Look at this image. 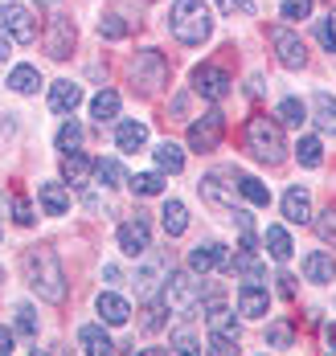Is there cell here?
Returning <instances> with one entry per match:
<instances>
[{
  "instance_id": "37",
  "label": "cell",
  "mask_w": 336,
  "mask_h": 356,
  "mask_svg": "<svg viewBox=\"0 0 336 356\" xmlns=\"http://www.w3.org/2000/svg\"><path fill=\"white\" fill-rule=\"evenodd\" d=\"M78 143H82V127H78L74 119H66V123L58 127V152H74Z\"/></svg>"
},
{
  "instance_id": "1",
  "label": "cell",
  "mask_w": 336,
  "mask_h": 356,
  "mask_svg": "<svg viewBox=\"0 0 336 356\" xmlns=\"http://www.w3.org/2000/svg\"><path fill=\"white\" fill-rule=\"evenodd\" d=\"M25 270H29V286L45 303H62L66 299V275H62V262L54 258V250H29L25 254Z\"/></svg>"
},
{
  "instance_id": "29",
  "label": "cell",
  "mask_w": 336,
  "mask_h": 356,
  "mask_svg": "<svg viewBox=\"0 0 336 356\" xmlns=\"http://www.w3.org/2000/svg\"><path fill=\"white\" fill-rule=\"evenodd\" d=\"M90 168H95V164H90L78 147L74 152H66V160H62V177L70 180V184H86V172H90Z\"/></svg>"
},
{
  "instance_id": "30",
  "label": "cell",
  "mask_w": 336,
  "mask_h": 356,
  "mask_svg": "<svg viewBox=\"0 0 336 356\" xmlns=\"http://www.w3.org/2000/svg\"><path fill=\"white\" fill-rule=\"evenodd\" d=\"M296 160L303 168H320V164H324V143L316 140V136H303V140L296 143Z\"/></svg>"
},
{
  "instance_id": "42",
  "label": "cell",
  "mask_w": 336,
  "mask_h": 356,
  "mask_svg": "<svg viewBox=\"0 0 336 356\" xmlns=\"http://www.w3.org/2000/svg\"><path fill=\"white\" fill-rule=\"evenodd\" d=\"M209 353H218V356L238 353V336H222V332H209Z\"/></svg>"
},
{
  "instance_id": "5",
  "label": "cell",
  "mask_w": 336,
  "mask_h": 356,
  "mask_svg": "<svg viewBox=\"0 0 336 356\" xmlns=\"http://www.w3.org/2000/svg\"><path fill=\"white\" fill-rule=\"evenodd\" d=\"M164 78H168V66H164V58H160L156 49L136 54V62H131V82H136L144 95L160 90V86H164Z\"/></svg>"
},
{
  "instance_id": "23",
  "label": "cell",
  "mask_w": 336,
  "mask_h": 356,
  "mask_svg": "<svg viewBox=\"0 0 336 356\" xmlns=\"http://www.w3.org/2000/svg\"><path fill=\"white\" fill-rule=\"evenodd\" d=\"M234 180H238L234 188H238V193H242V197H246L250 205H262V209L271 205V188H266V184H262L259 177H246V172H234Z\"/></svg>"
},
{
  "instance_id": "47",
  "label": "cell",
  "mask_w": 336,
  "mask_h": 356,
  "mask_svg": "<svg viewBox=\"0 0 336 356\" xmlns=\"http://www.w3.org/2000/svg\"><path fill=\"white\" fill-rule=\"evenodd\" d=\"M218 4H222L225 13H242V17H250V13H255V4H250V0H218Z\"/></svg>"
},
{
  "instance_id": "14",
  "label": "cell",
  "mask_w": 336,
  "mask_h": 356,
  "mask_svg": "<svg viewBox=\"0 0 336 356\" xmlns=\"http://www.w3.org/2000/svg\"><path fill=\"white\" fill-rule=\"evenodd\" d=\"M266 307H271L266 286L246 283L242 291H238V316H246V320H262V316H266Z\"/></svg>"
},
{
  "instance_id": "17",
  "label": "cell",
  "mask_w": 336,
  "mask_h": 356,
  "mask_svg": "<svg viewBox=\"0 0 336 356\" xmlns=\"http://www.w3.org/2000/svg\"><path fill=\"white\" fill-rule=\"evenodd\" d=\"M78 344H82V353H90V356L115 353V344H111V336H107L103 323H86V327H78Z\"/></svg>"
},
{
  "instance_id": "6",
  "label": "cell",
  "mask_w": 336,
  "mask_h": 356,
  "mask_svg": "<svg viewBox=\"0 0 336 356\" xmlns=\"http://www.w3.org/2000/svg\"><path fill=\"white\" fill-rule=\"evenodd\" d=\"M222 127H225L222 111H205L201 119L189 123V147H193V152H214V147L222 143Z\"/></svg>"
},
{
  "instance_id": "2",
  "label": "cell",
  "mask_w": 336,
  "mask_h": 356,
  "mask_svg": "<svg viewBox=\"0 0 336 356\" xmlns=\"http://www.w3.org/2000/svg\"><path fill=\"white\" fill-rule=\"evenodd\" d=\"M168 29L177 41H185V45H201L209 29H214V21H209V8L201 4V0H177L173 8H168Z\"/></svg>"
},
{
  "instance_id": "18",
  "label": "cell",
  "mask_w": 336,
  "mask_h": 356,
  "mask_svg": "<svg viewBox=\"0 0 336 356\" xmlns=\"http://www.w3.org/2000/svg\"><path fill=\"white\" fill-rule=\"evenodd\" d=\"M115 143H119V152H140V147L148 143V127H144L140 119H123V123L115 127Z\"/></svg>"
},
{
  "instance_id": "41",
  "label": "cell",
  "mask_w": 336,
  "mask_h": 356,
  "mask_svg": "<svg viewBox=\"0 0 336 356\" xmlns=\"http://www.w3.org/2000/svg\"><path fill=\"white\" fill-rule=\"evenodd\" d=\"M266 344L271 348H291V327L287 323H271L266 327Z\"/></svg>"
},
{
  "instance_id": "13",
  "label": "cell",
  "mask_w": 336,
  "mask_h": 356,
  "mask_svg": "<svg viewBox=\"0 0 336 356\" xmlns=\"http://www.w3.org/2000/svg\"><path fill=\"white\" fill-rule=\"evenodd\" d=\"M95 307H99V316L107 327H123V323L131 320V303L123 299V295H115V291H103L99 299H95Z\"/></svg>"
},
{
  "instance_id": "9",
  "label": "cell",
  "mask_w": 336,
  "mask_h": 356,
  "mask_svg": "<svg viewBox=\"0 0 336 356\" xmlns=\"http://www.w3.org/2000/svg\"><path fill=\"white\" fill-rule=\"evenodd\" d=\"M271 41H275V54H279V62H283L287 70H303V66H307V49H303V41H299L287 25L271 29Z\"/></svg>"
},
{
  "instance_id": "50",
  "label": "cell",
  "mask_w": 336,
  "mask_h": 356,
  "mask_svg": "<svg viewBox=\"0 0 336 356\" xmlns=\"http://www.w3.org/2000/svg\"><path fill=\"white\" fill-rule=\"evenodd\" d=\"M8 353H13V332L0 323V356H8Z\"/></svg>"
},
{
  "instance_id": "31",
  "label": "cell",
  "mask_w": 336,
  "mask_h": 356,
  "mask_svg": "<svg viewBox=\"0 0 336 356\" xmlns=\"http://www.w3.org/2000/svg\"><path fill=\"white\" fill-rule=\"evenodd\" d=\"M8 86L17 90V95H33L41 86V74H38V66H17V70L8 74Z\"/></svg>"
},
{
  "instance_id": "19",
  "label": "cell",
  "mask_w": 336,
  "mask_h": 356,
  "mask_svg": "<svg viewBox=\"0 0 336 356\" xmlns=\"http://www.w3.org/2000/svg\"><path fill=\"white\" fill-rule=\"evenodd\" d=\"M164 275H168V266H164L160 258H148V262H144V270L136 275V295H140V299H152V295H156V286H164V283H160Z\"/></svg>"
},
{
  "instance_id": "7",
  "label": "cell",
  "mask_w": 336,
  "mask_h": 356,
  "mask_svg": "<svg viewBox=\"0 0 336 356\" xmlns=\"http://www.w3.org/2000/svg\"><path fill=\"white\" fill-rule=\"evenodd\" d=\"M0 33H8L13 41H21V45H29V41L38 37L33 13H29L25 4H4V8H0Z\"/></svg>"
},
{
  "instance_id": "34",
  "label": "cell",
  "mask_w": 336,
  "mask_h": 356,
  "mask_svg": "<svg viewBox=\"0 0 336 356\" xmlns=\"http://www.w3.org/2000/svg\"><path fill=\"white\" fill-rule=\"evenodd\" d=\"M95 177L103 188H119L123 184V168H119V160H95Z\"/></svg>"
},
{
  "instance_id": "49",
  "label": "cell",
  "mask_w": 336,
  "mask_h": 356,
  "mask_svg": "<svg viewBox=\"0 0 336 356\" xmlns=\"http://www.w3.org/2000/svg\"><path fill=\"white\" fill-rule=\"evenodd\" d=\"M234 225H238L242 234H255V221H250V213H246V209H234Z\"/></svg>"
},
{
  "instance_id": "44",
  "label": "cell",
  "mask_w": 336,
  "mask_h": 356,
  "mask_svg": "<svg viewBox=\"0 0 336 356\" xmlns=\"http://www.w3.org/2000/svg\"><path fill=\"white\" fill-rule=\"evenodd\" d=\"M312 13V0H283V21H303Z\"/></svg>"
},
{
  "instance_id": "45",
  "label": "cell",
  "mask_w": 336,
  "mask_h": 356,
  "mask_svg": "<svg viewBox=\"0 0 336 356\" xmlns=\"http://www.w3.org/2000/svg\"><path fill=\"white\" fill-rule=\"evenodd\" d=\"M13 217H17V225H33V221H38V217H33V205H29L25 197L13 201Z\"/></svg>"
},
{
  "instance_id": "10",
  "label": "cell",
  "mask_w": 336,
  "mask_h": 356,
  "mask_svg": "<svg viewBox=\"0 0 336 356\" xmlns=\"http://www.w3.org/2000/svg\"><path fill=\"white\" fill-rule=\"evenodd\" d=\"M119 250L127 254V258H144L152 250V234H148V221L136 213V221H123L119 225Z\"/></svg>"
},
{
  "instance_id": "54",
  "label": "cell",
  "mask_w": 336,
  "mask_h": 356,
  "mask_svg": "<svg viewBox=\"0 0 336 356\" xmlns=\"http://www.w3.org/2000/svg\"><path fill=\"white\" fill-rule=\"evenodd\" d=\"M328 348H333V353H336V320L328 323Z\"/></svg>"
},
{
  "instance_id": "21",
  "label": "cell",
  "mask_w": 336,
  "mask_h": 356,
  "mask_svg": "<svg viewBox=\"0 0 336 356\" xmlns=\"http://www.w3.org/2000/svg\"><path fill=\"white\" fill-rule=\"evenodd\" d=\"M38 197H41V205H45V213L49 217H62L66 209H70V193H66L62 184H54V180L38 184Z\"/></svg>"
},
{
  "instance_id": "38",
  "label": "cell",
  "mask_w": 336,
  "mask_h": 356,
  "mask_svg": "<svg viewBox=\"0 0 336 356\" xmlns=\"http://www.w3.org/2000/svg\"><path fill=\"white\" fill-rule=\"evenodd\" d=\"M99 33L111 37V41H119V37L127 33V25H123V17H119V13H103V17H99Z\"/></svg>"
},
{
  "instance_id": "24",
  "label": "cell",
  "mask_w": 336,
  "mask_h": 356,
  "mask_svg": "<svg viewBox=\"0 0 336 356\" xmlns=\"http://www.w3.org/2000/svg\"><path fill=\"white\" fill-rule=\"evenodd\" d=\"M234 270L246 279V283H262V275H266V266L259 262V254L246 246H238V254H234Z\"/></svg>"
},
{
  "instance_id": "12",
  "label": "cell",
  "mask_w": 336,
  "mask_h": 356,
  "mask_svg": "<svg viewBox=\"0 0 336 356\" xmlns=\"http://www.w3.org/2000/svg\"><path fill=\"white\" fill-rule=\"evenodd\" d=\"M70 45H74V25L66 17H54L49 21V33H45V54L62 62V58H70Z\"/></svg>"
},
{
  "instance_id": "33",
  "label": "cell",
  "mask_w": 336,
  "mask_h": 356,
  "mask_svg": "<svg viewBox=\"0 0 336 356\" xmlns=\"http://www.w3.org/2000/svg\"><path fill=\"white\" fill-rule=\"evenodd\" d=\"M275 115H279V123H287V127H303V123H307V107H303L299 99H283Z\"/></svg>"
},
{
  "instance_id": "26",
  "label": "cell",
  "mask_w": 336,
  "mask_h": 356,
  "mask_svg": "<svg viewBox=\"0 0 336 356\" xmlns=\"http://www.w3.org/2000/svg\"><path fill=\"white\" fill-rule=\"evenodd\" d=\"M266 250H271V258H275V262H287V258L296 254L291 234H287L283 225H266Z\"/></svg>"
},
{
  "instance_id": "46",
  "label": "cell",
  "mask_w": 336,
  "mask_h": 356,
  "mask_svg": "<svg viewBox=\"0 0 336 356\" xmlns=\"http://www.w3.org/2000/svg\"><path fill=\"white\" fill-rule=\"evenodd\" d=\"M320 41H324L328 54H336V13L328 17V21H320Z\"/></svg>"
},
{
  "instance_id": "11",
  "label": "cell",
  "mask_w": 336,
  "mask_h": 356,
  "mask_svg": "<svg viewBox=\"0 0 336 356\" xmlns=\"http://www.w3.org/2000/svg\"><path fill=\"white\" fill-rule=\"evenodd\" d=\"M230 266V254H225L222 242H201V246L189 250V270L193 275H209V270H222Z\"/></svg>"
},
{
  "instance_id": "53",
  "label": "cell",
  "mask_w": 336,
  "mask_h": 356,
  "mask_svg": "<svg viewBox=\"0 0 336 356\" xmlns=\"http://www.w3.org/2000/svg\"><path fill=\"white\" fill-rule=\"evenodd\" d=\"M8 58V33H0V62Z\"/></svg>"
},
{
  "instance_id": "8",
  "label": "cell",
  "mask_w": 336,
  "mask_h": 356,
  "mask_svg": "<svg viewBox=\"0 0 336 356\" xmlns=\"http://www.w3.org/2000/svg\"><path fill=\"white\" fill-rule=\"evenodd\" d=\"M193 90L201 99H209V103H222L225 95H230V74L222 66H197L193 70Z\"/></svg>"
},
{
  "instance_id": "15",
  "label": "cell",
  "mask_w": 336,
  "mask_h": 356,
  "mask_svg": "<svg viewBox=\"0 0 336 356\" xmlns=\"http://www.w3.org/2000/svg\"><path fill=\"white\" fill-rule=\"evenodd\" d=\"M283 217H287L291 225H307V221H312V197H307V188L291 184V188L283 193Z\"/></svg>"
},
{
  "instance_id": "22",
  "label": "cell",
  "mask_w": 336,
  "mask_h": 356,
  "mask_svg": "<svg viewBox=\"0 0 336 356\" xmlns=\"http://www.w3.org/2000/svg\"><path fill=\"white\" fill-rule=\"evenodd\" d=\"M160 225H164V234L168 238H181L189 229V209L181 201H164V209H160Z\"/></svg>"
},
{
  "instance_id": "32",
  "label": "cell",
  "mask_w": 336,
  "mask_h": 356,
  "mask_svg": "<svg viewBox=\"0 0 336 356\" xmlns=\"http://www.w3.org/2000/svg\"><path fill=\"white\" fill-rule=\"evenodd\" d=\"M90 115H95L99 123L115 119V115H119V95H115V90H99V95H95V103H90Z\"/></svg>"
},
{
  "instance_id": "25",
  "label": "cell",
  "mask_w": 336,
  "mask_h": 356,
  "mask_svg": "<svg viewBox=\"0 0 336 356\" xmlns=\"http://www.w3.org/2000/svg\"><path fill=\"white\" fill-rule=\"evenodd\" d=\"M312 115H316V123H320L324 131L336 136V99L328 90H316V95H312Z\"/></svg>"
},
{
  "instance_id": "36",
  "label": "cell",
  "mask_w": 336,
  "mask_h": 356,
  "mask_svg": "<svg viewBox=\"0 0 336 356\" xmlns=\"http://www.w3.org/2000/svg\"><path fill=\"white\" fill-rule=\"evenodd\" d=\"M209 332H222V336H238V323H234V312H225V307H209Z\"/></svg>"
},
{
  "instance_id": "48",
  "label": "cell",
  "mask_w": 336,
  "mask_h": 356,
  "mask_svg": "<svg viewBox=\"0 0 336 356\" xmlns=\"http://www.w3.org/2000/svg\"><path fill=\"white\" fill-rule=\"evenodd\" d=\"M164 316H168V307H152V312H148V320H144V327H148V332H156V327L164 323Z\"/></svg>"
},
{
  "instance_id": "20",
  "label": "cell",
  "mask_w": 336,
  "mask_h": 356,
  "mask_svg": "<svg viewBox=\"0 0 336 356\" xmlns=\"http://www.w3.org/2000/svg\"><path fill=\"white\" fill-rule=\"evenodd\" d=\"M78 103H82V86L78 82H54L49 86V107L58 111V115H70Z\"/></svg>"
},
{
  "instance_id": "35",
  "label": "cell",
  "mask_w": 336,
  "mask_h": 356,
  "mask_svg": "<svg viewBox=\"0 0 336 356\" xmlns=\"http://www.w3.org/2000/svg\"><path fill=\"white\" fill-rule=\"evenodd\" d=\"M127 188H131L136 197H156V193L164 188V180L156 177V172H136V177L127 180Z\"/></svg>"
},
{
  "instance_id": "16",
  "label": "cell",
  "mask_w": 336,
  "mask_h": 356,
  "mask_svg": "<svg viewBox=\"0 0 336 356\" xmlns=\"http://www.w3.org/2000/svg\"><path fill=\"white\" fill-rule=\"evenodd\" d=\"M303 279H307V283H333L336 279V258L324 254V250H312V254L303 258Z\"/></svg>"
},
{
  "instance_id": "28",
  "label": "cell",
  "mask_w": 336,
  "mask_h": 356,
  "mask_svg": "<svg viewBox=\"0 0 336 356\" xmlns=\"http://www.w3.org/2000/svg\"><path fill=\"white\" fill-rule=\"evenodd\" d=\"M234 193H238V188H234ZM234 193L222 184V177H218V172H209V177L201 180V197H205L209 205H225V209H234Z\"/></svg>"
},
{
  "instance_id": "43",
  "label": "cell",
  "mask_w": 336,
  "mask_h": 356,
  "mask_svg": "<svg viewBox=\"0 0 336 356\" xmlns=\"http://www.w3.org/2000/svg\"><path fill=\"white\" fill-rule=\"evenodd\" d=\"M173 353H201V340L193 336V332H173Z\"/></svg>"
},
{
  "instance_id": "39",
  "label": "cell",
  "mask_w": 336,
  "mask_h": 356,
  "mask_svg": "<svg viewBox=\"0 0 336 356\" xmlns=\"http://www.w3.org/2000/svg\"><path fill=\"white\" fill-rule=\"evenodd\" d=\"M13 316H17V332H21V336H38V316H33L29 303H21Z\"/></svg>"
},
{
  "instance_id": "55",
  "label": "cell",
  "mask_w": 336,
  "mask_h": 356,
  "mask_svg": "<svg viewBox=\"0 0 336 356\" xmlns=\"http://www.w3.org/2000/svg\"><path fill=\"white\" fill-rule=\"evenodd\" d=\"M41 4H54V0H41Z\"/></svg>"
},
{
  "instance_id": "52",
  "label": "cell",
  "mask_w": 336,
  "mask_h": 356,
  "mask_svg": "<svg viewBox=\"0 0 336 356\" xmlns=\"http://www.w3.org/2000/svg\"><path fill=\"white\" fill-rule=\"evenodd\" d=\"M103 279L107 283H119V266H103Z\"/></svg>"
},
{
  "instance_id": "4",
  "label": "cell",
  "mask_w": 336,
  "mask_h": 356,
  "mask_svg": "<svg viewBox=\"0 0 336 356\" xmlns=\"http://www.w3.org/2000/svg\"><path fill=\"white\" fill-rule=\"evenodd\" d=\"M201 303V286L193 283L189 270H168L164 275V307L168 316H189Z\"/></svg>"
},
{
  "instance_id": "3",
  "label": "cell",
  "mask_w": 336,
  "mask_h": 356,
  "mask_svg": "<svg viewBox=\"0 0 336 356\" xmlns=\"http://www.w3.org/2000/svg\"><path fill=\"white\" fill-rule=\"evenodd\" d=\"M246 147L259 156L262 164H283V156H287V143H283L279 123L266 119V115H255V119L246 123Z\"/></svg>"
},
{
  "instance_id": "40",
  "label": "cell",
  "mask_w": 336,
  "mask_h": 356,
  "mask_svg": "<svg viewBox=\"0 0 336 356\" xmlns=\"http://www.w3.org/2000/svg\"><path fill=\"white\" fill-rule=\"evenodd\" d=\"M316 234H320V242L336 246V209H328V213L316 217Z\"/></svg>"
},
{
  "instance_id": "27",
  "label": "cell",
  "mask_w": 336,
  "mask_h": 356,
  "mask_svg": "<svg viewBox=\"0 0 336 356\" xmlns=\"http://www.w3.org/2000/svg\"><path fill=\"white\" fill-rule=\"evenodd\" d=\"M156 168H160V172H173V177H177V172L185 168V152H181V147H177L173 140L156 143Z\"/></svg>"
},
{
  "instance_id": "51",
  "label": "cell",
  "mask_w": 336,
  "mask_h": 356,
  "mask_svg": "<svg viewBox=\"0 0 336 356\" xmlns=\"http://www.w3.org/2000/svg\"><path fill=\"white\" fill-rule=\"evenodd\" d=\"M279 291L291 299V295H296V279H291V275H279Z\"/></svg>"
}]
</instances>
